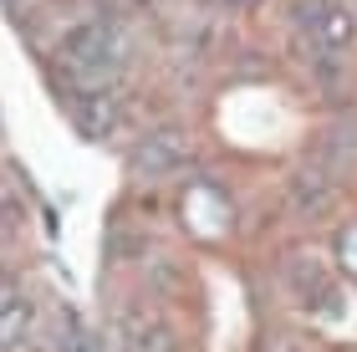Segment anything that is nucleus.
Masks as SVG:
<instances>
[{"instance_id": "nucleus-1", "label": "nucleus", "mask_w": 357, "mask_h": 352, "mask_svg": "<svg viewBox=\"0 0 357 352\" xmlns=\"http://www.w3.org/2000/svg\"><path fill=\"white\" fill-rule=\"evenodd\" d=\"M301 26L312 31L317 46H327V52H347L357 41V10L352 0H301L296 6Z\"/></svg>"}, {"instance_id": "nucleus-2", "label": "nucleus", "mask_w": 357, "mask_h": 352, "mask_svg": "<svg viewBox=\"0 0 357 352\" xmlns=\"http://www.w3.org/2000/svg\"><path fill=\"white\" fill-rule=\"evenodd\" d=\"M67 107H72V123L82 128V138H92V143H107V138L123 128V107H118V98H112L107 82H97V87H72V92H67Z\"/></svg>"}, {"instance_id": "nucleus-3", "label": "nucleus", "mask_w": 357, "mask_h": 352, "mask_svg": "<svg viewBox=\"0 0 357 352\" xmlns=\"http://www.w3.org/2000/svg\"><path fill=\"white\" fill-rule=\"evenodd\" d=\"M286 210L301 220V225H317V220H327L337 210V179L327 169H301L291 174L286 184Z\"/></svg>"}, {"instance_id": "nucleus-4", "label": "nucleus", "mask_w": 357, "mask_h": 352, "mask_svg": "<svg viewBox=\"0 0 357 352\" xmlns=\"http://www.w3.org/2000/svg\"><path fill=\"white\" fill-rule=\"evenodd\" d=\"M41 327V301L26 286H0V352H21Z\"/></svg>"}, {"instance_id": "nucleus-5", "label": "nucleus", "mask_w": 357, "mask_h": 352, "mask_svg": "<svg viewBox=\"0 0 357 352\" xmlns=\"http://www.w3.org/2000/svg\"><path fill=\"white\" fill-rule=\"evenodd\" d=\"M189 164V138L174 133V128H158V133H143L133 148V174L138 179H164Z\"/></svg>"}, {"instance_id": "nucleus-6", "label": "nucleus", "mask_w": 357, "mask_h": 352, "mask_svg": "<svg viewBox=\"0 0 357 352\" xmlns=\"http://www.w3.org/2000/svg\"><path fill=\"white\" fill-rule=\"evenodd\" d=\"M332 261H337V270H342L347 281H357V220H342V225H337V235H332Z\"/></svg>"}, {"instance_id": "nucleus-7", "label": "nucleus", "mask_w": 357, "mask_h": 352, "mask_svg": "<svg viewBox=\"0 0 357 352\" xmlns=\"http://www.w3.org/2000/svg\"><path fill=\"white\" fill-rule=\"evenodd\" d=\"M52 352H102V342H97L87 327H72V332H61L52 342Z\"/></svg>"}, {"instance_id": "nucleus-8", "label": "nucleus", "mask_w": 357, "mask_h": 352, "mask_svg": "<svg viewBox=\"0 0 357 352\" xmlns=\"http://www.w3.org/2000/svg\"><path fill=\"white\" fill-rule=\"evenodd\" d=\"M225 6H230V10H245V6H255V0H225Z\"/></svg>"}, {"instance_id": "nucleus-9", "label": "nucleus", "mask_w": 357, "mask_h": 352, "mask_svg": "<svg viewBox=\"0 0 357 352\" xmlns=\"http://www.w3.org/2000/svg\"><path fill=\"white\" fill-rule=\"evenodd\" d=\"M352 10H357V6H352Z\"/></svg>"}]
</instances>
